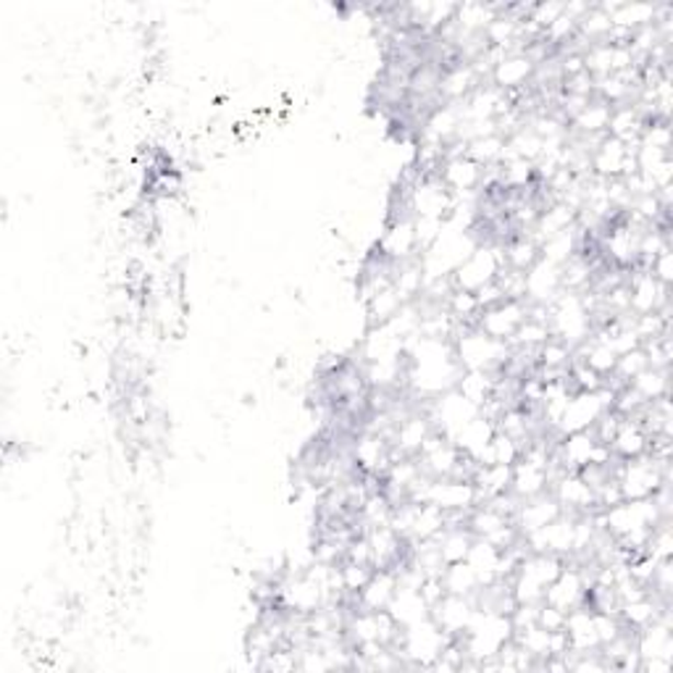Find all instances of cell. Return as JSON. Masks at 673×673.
Masks as SVG:
<instances>
[{"instance_id":"obj_16","label":"cell","mask_w":673,"mask_h":673,"mask_svg":"<svg viewBox=\"0 0 673 673\" xmlns=\"http://www.w3.org/2000/svg\"><path fill=\"white\" fill-rule=\"evenodd\" d=\"M648 272L655 276L658 282H663L665 287L673 285V253H671V248H665L663 253H658L655 259L650 261Z\"/></svg>"},{"instance_id":"obj_13","label":"cell","mask_w":673,"mask_h":673,"mask_svg":"<svg viewBox=\"0 0 673 673\" xmlns=\"http://www.w3.org/2000/svg\"><path fill=\"white\" fill-rule=\"evenodd\" d=\"M494 432H498V421H492L490 415L479 413L477 419L468 421V424L460 429L458 434H455L453 445L458 447V450L464 453L468 460H477L479 455L484 453V447L492 442Z\"/></svg>"},{"instance_id":"obj_2","label":"cell","mask_w":673,"mask_h":673,"mask_svg":"<svg viewBox=\"0 0 673 673\" xmlns=\"http://www.w3.org/2000/svg\"><path fill=\"white\" fill-rule=\"evenodd\" d=\"M616 481L624 500L655 498L665 484H671V460H658L650 453L631 460H618Z\"/></svg>"},{"instance_id":"obj_15","label":"cell","mask_w":673,"mask_h":673,"mask_svg":"<svg viewBox=\"0 0 673 673\" xmlns=\"http://www.w3.org/2000/svg\"><path fill=\"white\" fill-rule=\"evenodd\" d=\"M440 582H442V590H445V595L477 597V592L481 590L479 577H477V573H474V569L466 563V560H460V563L445 566V571H442Z\"/></svg>"},{"instance_id":"obj_7","label":"cell","mask_w":673,"mask_h":673,"mask_svg":"<svg viewBox=\"0 0 673 673\" xmlns=\"http://www.w3.org/2000/svg\"><path fill=\"white\" fill-rule=\"evenodd\" d=\"M526 316H529V303L505 298L490 308H484L474 327L481 329L484 334H490L492 340L511 342L513 334L518 332V327L524 324Z\"/></svg>"},{"instance_id":"obj_4","label":"cell","mask_w":673,"mask_h":673,"mask_svg":"<svg viewBox=\"0 0 673 673\" xmlns=\"http://www.w3.org/2000/svg\"><path fill=\"white\" fill-rule=\"evenodd\" d=\"M635 145L605 135L590 150V174L595 180H626L635 174Z\"/></svg>"},{"instance_id":"obj_10","label":"cell","mask_w":673,"mask_h":673,"mask_svg":"<svg viewBox=\"0 0 673 673\" xmlns=\"http://www.w3.org/2000/svg\"><path fill=\"white\" fill-rule=\"evenodd\" d=\"M560 513H563V507L558 505V500L552 498L550 492H545V494H537V498L518 500L516 511H513V524H516L521 537H526V534L552 524Z\"/></svg>"},{"instance_id":"obj_6","label":"cell","mask_w":673,"mask_h":673,"mask_svg":"<svg viewBox=\"0 0 673 673\" xmlns=\"http://www.w3.org/2000/svg\"><path fill=\"white\" fill-rule=\"evenodd\" d=\"M550 494L563 507V513L571 516H584V513H600L595 487L577 471H558L550 484Z\"/></svg>"},{"instance_id":"obj_9","label":"cell","mask_w":673,"mask_h":673,"mask_svg":"<svg viewBox=\"0 0 673 673\" xmlns=\"http://www.w3.org/2000/svg\"><path fill=\"white\" fill-rule=\"evenodd\" d=\"M474 613H477V597H460V595H442L432 605V618L450 639H460L466 635L468 624H471Z\"/></svg>"},{"instance_id":"obj_14","label":"cell","mask_w":673,"mask_h":673,"mask_svg":"<svg viewBox=\"0 0 673 673\" xmlns=\"http://www.w3.org/2000/svg\"><path fill=\"white\" fill-rule=\"evenodd\" d=\"M626 387L635 389L648 406L663 398H671V368H645V372L639 374L637 379H631Z\"/></svg>"},{"instance_id":"obj_5","label":"cell","mask_w":673,"mask_h":673,"mask_svg":"<svg viewBox=\"0 0 673 673\" xmlns=\"http://www.w3.org/2000/svg\"><path fill=\"white\" fill-rule=\"evenodd\" d=\"M626 303L629 316L663 313L671 308V287L658 282L648 269H631L626 274Z\"/></svg>"},{"instance_id":"obj_12","label":"cell","mask_w":673,"mask_h":673,"mask_svg":"<svg viewBox=\"0 0 673 673\" xmlns=\"http://www.w3.org/2000/svg\"><path fill=\"white\" fill-rule=\"evenodd\" d=\"M650 442L652 437L648 426L642 424V419H626V415H621V424H618L611 440V453L618 460H631L639 458V455H648Z\"/></svg>"},{"instance_id":"obj_8","label":"cell","mask_w":673,"mask_h":673,"mask_svg":"<svg viewBox=\"0 0 673 673\" xmlns=\"http://www.w3.org/2000/svg\"><path fill=\"white\" fill-rule=\"evenodd\" d=\"M563 293V266L537 259L524 272V300L529 306L547 308Z\"/></svg>"},{"instance_id":"obj_1","label":"cell","mask_w":673,"mask_h":673,"mask_svg":"<svg viewBox=\"0 0 673 673\" xmlns=\"http://www.w3.org/2000/svg\"><path fill=\"white\" fill-rule=\"evenodd\" d=\"M453 350L460 372L500 374L507 358H511V345L507 342L492 340L490 334H484L477 327L458 329V334L453 336Z\"/></svg>"},{"instance_id":"obj_3","label":"cell","mask_w":673,"mask_h":673,"mask_svg":"<svg viewBox=\"0 0 673 673\" xmlns=\"http://www.w3.org/2000/svg\"><path fill=\"white\" fill-rule=\"evenodd\" d=\"M505 272V253L500 242H481L468 259L453 272V287L477 295L479 289L494 285Z\"/></svg>"},{"instance_id":"obj_11","label":"cell","mask_w":673,"mask_h":673,"mask_svg":"<svg viewBox=\"0 0 673 673\" xmlns=\"http://www.w3.org/2000/svg\"><path fill=\"white\" fill-rule=\"evenodd\" d=\"M398 592V569H376L368 584L353 597L350 608L363 611H387Z\"/></svg>"}]
</instances>
